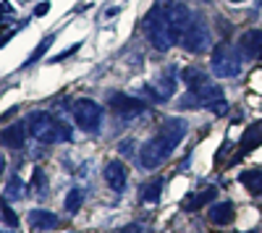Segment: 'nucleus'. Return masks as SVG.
Masks as SVG:
<instances>
[{
    "instance_id": "1",
    "label": "nucleus",
    "mask_w": 262,
    "mask_h": 233,
    "mask_svg": "<svg viewBox=\"0 0 262 233\" xmlns=\"http://www.w3.org/2000/svg\"><path fill=\"white\" fill-rule=\"evenodd\" d=\"M184 136H186V123L181 118H165L163 126H160V131H158V136L142 144L139 165L144 168V171H155V168H160L173 155V150L181 144Z\"/></svg>"
},
{
    "instance_id": "2",
    "label": "nucleus",
    "mask_w": 262,
    "mask_h": 233,
    "mask_svg": "<svg viewBox=\"0 0 262 233\" xmlns=\"http://www.w3.org/2000/svg\"><path fill=\"white\" fill-rule=\"evenodd\" d=\"M27 129L34 139L45 142V144H55V142H71V129L69 123L55 118L53 113L45 110H34L27 118Z\"/></svg>"
},
{
    "instance_id": "3",
    "label": "nucleus",
    "mask_w": 262,
    "mask_h": 233,
    "mask_svg": "<svg viewBox=\"0 0 262 233\" xmlns=\"http://www.w3.org/2000/svg\"><path fill=\"white\" fill-rule=\"evenodd\" d=\"M144 27H147V39L152 42V48L158 53H168L179 42V34H176V27H173L170 16H168V8L155 6L147 13Z\"/></svg>"
},
{
    "instance_id": "4",
    "label": "nucleus",
    "mask_w": 262,
    "mask_h": 233,
    "mask_svg": "<svg viewBox=\"0 0 262 233\" xmlns=\"http://www.w3.org/2000/svg\"><path fill=\"white\" fill-rule=\"evenodd\" d=\"M210 68L217 79H236L242 71V58L228 42H221L210 55Z\"/></svg>"
},
{
    "instance_id": "5",
    "label": "nucleus",
    "mask_w": 262,
    "mask_h": 233,
    "mask_svg": "<svg viewBox=\"0 0 262 233\" xmlns=\"http://www.w3.org/2000/svg\"><path fill=\"white\" fill-rule=\"evenodd\" d=\"M74 121L81 131L86 134H95L100 131V123H102V108L95 100H76L74 102Z\"/></svg>"
},
{
    "instance_id": "6",
    "label": "nucleus",
    "mask_w": 262,
    "mask_h": 233,
    "mask_svg": "<svg viewBox=\"0 0 262 233\" xmlns=\"http://www.w3.org/2000/svg\"><path fill=\"white\" fill-rule=\"evenodd\" d=\"M181 45L189 50V53H205V50H210V42H212V34H210V27L205 24V21L196 16L191 24H189V29L181 34Z\"/></svg>"
},
{
    "instance_id": "7",
    "label": "nucleus",
    "mask_w": 262,
    "mask_h": 233,
    "mask_svg": "<svg viewBox=\"0 0 262 233\" xmlns=\"http://www.w3.org/2000/svg\"><path fill=\"white\" fill-rule=\"evenodd\" d=\"M107 105H111V110H116L118 115H126V118L139 115V113L147 110V102H144V100L128 97V95H123V92H113L111 100H107Z\"/></svg>"
},
{
    "instance_id": "8",
    "label": "nucleus",
    "mask_w": 262,
    "mask_h": 233,
    "mask_svg": "<svg viewBox=\"0 0 262 233\" xmlns=\"http://www.w3.org/2000/svg\"><path fill=\"white\" fill-rule=\"evenodd\" d=\"M173 89H176V74H173V68H165L160 74V84L158 87H144L142 92L149 97V100H155V102H163L173 95Z\"/></svg>"
},
{
    "instance_id": "9",
    "label": "nucleus",
    "mask_w": 262,
    "mask_h": 233,
    "mask_svg": "<svg viewBox=\"0 0 262 233\" xmlns=\"http://www.w3.org/2000/svg\"><path fill=\"white\" fill-rule=\"evenodd\" d=\"M105 183L113 189L116 194L126 192V183H128V173H126V165L121 160H113L105 165Z\"/></svg>"
},
{
    "instance_id": "10",
    "label": "nucleus",
    "mask_w": 262,
    "mask_h": 233,
    "mask_svg": "<svg viewBox=\"0 0 262 233\" xmlns=\"http://www.w3.org/2000/svg\"><path fill=\"white\" fill-rule=\"evenodd\" d=\"M259 144H262V121L252 123L249 129L242 134V142H238V150H236V157L233 160H242L244 155H249L252 150H257Z\"/></svg>"
},
{
    "instance_id": "11",
    "label": "nucleus",
    "mask_w": 262,
    "mask_h": 233,
    "mask_svg": "<svg viewBox=\"0 0 262 233\" xmlns=\"http://www.w3.org/2000/svg\"><path fill=\"white\" fill-rule=\"evenodd\" d=\"M27 142V123H13V126H6L3 131H0V144L8 147V150H18V147H24Z\"/></svg>"
},
{
    "instance_id": "12",
    "label": "nucleus",
    "mask_w": 262,
    "mask_h": 233,
    "mask_svg": "<svg viewBox=\"0 0 262 233\" xmlns=\"http://www.w3.org/2000/svg\"><path fill=\"white\" fill-rule=\"evenodd\" d=\"M29 225L34 228V230H53V228H58L60 225V218L55 215V213H50V209H32L29 213Z\"/></svg>"
},
{
    "instance_id": "13",
    "label": "nucleus",
    "mask_w": 262,
    "mask_h": 233,
    "mask_svg": "<svg viewBox=\"0 0 262 233\" xmlns=\"http://www.w3.org/2000/svg\"><path fill=\"white\" fill-rule=\"evenodd\" d=\"M238 48L244 50L247 58H262V29H249L242 39H238Z\"/></svg>"
},
{
    "instance_id": "14",
    "label": "nucleus",
    "mask_w": 262,
    "mask_h": 233,
    "mask_svg": "<svg viewBox=\"0 0 262 233\" xmlns=\"http://www.w3.org/2000/svg\"><path fill=\"white\" fill-rule=\"evenodd\" d=\"M207 220L212 225H228L233 220V204L231 202H215L207 213Z\"/></svg>"
},
{
    "instance_id": "15",
    "label": "nucleus",
    "mask_w": 262,
    "mask_h": 233,
    "mask_svg": "<svg viewBox=\"0 0 262 233\" xmlns=\"http://www.w3.org/2000/svg\"><path fill=\"white\" fill-rule=\"evenodd\" d=\"M163 178H152L149 183H144L142 189H139V202L142 204H155L158 199H160V194H163Z\"/></svg>"
},
{
    "instance_id": "16",
    "label": "nucleus",
    "mask_w": 262,
    "mask_h": 233,
    "mask_svg": "<svg viewBox=\"0 0 262 233\" xmlns=\"http://www.w3.org/2000/svg\"><path fill=\"white\" fill-rule=\"evenodd\" d=\"M27 197V183L21 181V176H11L6 189H3V199L6 202H18V199H24Z\"/></svg>"
},
{
    "instance_id": "17",
    "label": "nucleus",
    "mask_w": 262,
    "mask_h": 233,
    "mask_svg": "<svg viewBox=\"0 0 262 233\" xmlns=\"http://www.w3.org/2000/svg\"><path fill=\"white\" fill-rule=\"evenodd\" d=\"M215 197H217V189H215V186L202 189L200 194H191V197L184 202V209H191V213H194V209H202V207H205V204H210Z\"/></svg>"
},
{
    "instance_id": "18",
    "label": "nucleus",
    "mask_w": 262,
    "mask_h": 233,
    "mask_svg": "<svg viewBox=\"0 0 262 233\" xmlns=\"http://www.w3.org/2000/svg\"><path fill=\"white\" fill-rule=\"evenodd\" d=\"M181 79L186 81L189 89H196V87H202V84L210 81V76H207L205 71H200V68H184V71H181Z\"/></svg>"
},
{
    "instance_id": "19",
    "label": "nucleus",
    "mask_w": 262,
    "mask_h": 233,
    "mask_svg": "<svg viewBox=\"0 0 262 233\" xmlns=\"http://www.w3.org/2000/svg\"><path fill=\"white\" fill-rule=\"evenodd\" d=\"M242 183L247 186V192L259 197L262 194V171H244L242 173Z\"/></svg>"
},
{
    "instance_id": "20",
    "label": "nucleus",
    "mask_w": 262,
    "mask_h": 233,
    "mask_svg": "<svg viewBox=\"0 0 262 233\" xmlns=\"http://www.w3.org/2000/svg\"><path fill=\"white\" fill-rule=\"evenodd\" d=\"M81 202H84V194H81V189H71V192H69V197H66V213L76 215L79 209H81Z\"/></svg>"
},
{
    "instance_id": "21",
    "label": "nucleus",
    "mask_w": 262,
    "mask_h": 233,
    "mask_svg": "<svg viewBox=\"0 0 262 233\" xmlns=\"http://www.w3.org/2000/svg\"><path fill=\"white\" fill-rule=\"evenodd\" d=\"M53 39H55L53 34H50V37H45V39H42V42H39V45H37V50H34L32 55H29V60L24 63V66H32V63H37V60H39L42 55H45V53H48V48L53 45Z\"/></svg>"
},
{
    "instance_id": "22",
    "label": "nucleus",
    "mask_w": 262,
    "mask_h": 233,
    "mask_svg": "<svg viewBox=\"0 0 262 233\" xmlns=\"http://www.w3.org/2000/svg\"><path fill=\"white\" fill-rule=\"evenodd\" d=\"M0 215H3L6 225H11V228H16V225H18V218H16V213L11 209V204H8L6 199H0Z\"/></svg>"
},
{
    "instance_id": "23",
    "label": "nucleus",
    "mask_w": 262,
    "mask_h": 233,
    "mask_svg": "<svg viewBox=\"0 0 262 233\" xmlns=\"http://www.w3.org/2000/svg\"><path fill=\"white\" fill-rule=\"evenodd\" d=\"M32 186L37 189V192H45L48 181H45V171H42V168H34V178H32Z\"/></svg>"
},
{
    "instance_id": "24",
    "label": "nucleus",
    "mask_w": 262,
    "mask_h": 233,
    "mask_svg": "<svg viewBox=\"0 0 262 233\" xmlns=\"http://www.w3.org/2000/svg\"><path fill=\"white\" fill-rule=\"evenodd\" d=\"M34 13H37V16H48V13H50V0H42V3L34 8Z\"/></svg>"
},
{
    "instance_id": "25",
    "label": "nucleus",
    "mask_w": 262,
    "mask_h": 233,
    "mask_svg": "<svg viewBox=\"0 0 262 233\" xmlns=\"http://www.w3.org/2000/svg\"><path fill=\"white\" fill-rule=\"evenodd\" d=\"M76 50H79V45H74V48H69V50H66V53H60V55H55V58H53V60H55V63H58V60H63V58H69V55H74V53H76Z\"/></svg>"
},
{
    "instance_id": "26",
    "label": "nucleus",
    "mask_w": 262,
    "mask_h": 233,
    "mask_svg": "<svg viewBox=\"0 0 262 233\" xmlns=\"http://www.w3.org/2000/svg\"><path fill=\"white\" fill-rule=\"evenodd\" d=\"M142 230H144L142 225H126V228H123L121 233H142Z\"/></svg>"
},
{
    "instance_id": "27",
    "label": "nucleus",
    "mask_w": 262,
    "mask_h": 233,
    "mask_svg": "<svg viewBox=\"0 0 262 233\" xmlns=\"http://www.w3.org/2000/svg\"><path fill=\"white\" fill-rule=\"evenodd\" d=\"M3 168H6V157L0 155V173H3Z\"/></svg>"
},
{
    "instance_id": "28",
    "label": "nucleus",
    "mask_w": 262,
    "mask_h": 233,
    "mask_svg": "<svg viewBox=\"0 0 262 233\" xmlns=\"http://www.w3.org/2000/svg\"><path fill=\"white\" fill-rule=\"evenodd\" d=\"M0 32H3V18H0Z\"/></svg>"
},
{
    "instance_id": "29",
    "label": "nucleus",
    "mask_w": 262,
    "mask_h": 233,
    "mask_svg": "<svg viewBox=\"0 0 262 233\" xmlns=\"http://www.w3.org/2000/svg\"><path fill=\"white\" fill-rule=\"evenodd\" d=\"M0 233H13V230H0Z\"/></svg>"
},
{
    "instance_id": "30",
    "label": "nucleus",
    "mask_w": 262,
    "mask_h": 233,
    "mask_svg": "<svg viewBox=\"0 0 262 233\" xmlns=\"http://www.w3.org/2000/svg\"><path fill=\"white\" fill-rule=\"evenodd\" d=\"M231 3H242V0H231Z\"/></svg>"
},
{
    "instance_id": "31",
    "label": "nucleus",
    "mask_w": 262,
    "mask_h": 233,
    "mask_svg": "<svg viewBox=\"0 0 262 233\" xmlns=\"http://www.w3.org/2000/svg\"><path fill=\"white\" fill-rule=\"evenodd\" d=\"M257 6H262V0H257Z\"/></svg>"
}]
</instances>
